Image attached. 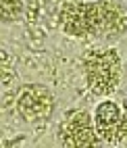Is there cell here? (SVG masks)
Segmentation results:
<instances>
[{
  "instance_id": "2",
  "label": "cell",
  "mask_w": 127,
  "mask_h": 148,
  "mask_svg": "<svg viewBox=\"0 0 127 148\" xmlns=\"http://www.w3.org/2000/svg\"><path fill=\"white\" fill-rule=\"evenodd\" d=\"M83 73L94 94H111L121 79V58L113 48H96L83 56Z\"/></svg>"
},
{
  "instance_id": "7",
  "label": "cell",
  "mask_w": 127,
  "mask_h": 148,
  "mask_svg": "<svg viewBox=\"0 0 127 148\" xmlns=\"http://www.w3.org/2000/svg\"><path fill=\"white\" fill-rule=\"evenodd\" d=\"M123 142L127 144V111H125V127H123Z\"/></svg>"
},
{
  "instance_id": "5",
  "label": "cell",
  "mask_w": 127,
  "mask_h": 148,
  "mask_svg": "<svg viewBox=\"0 0 127 148\" xmlns=\"http://www.w3.org/2000/svg\"><path fill=\"white\" fill-rule=\"evenodd\" d=\"M94 127L100 140L106 142H123V127H125V113L115 102H102L96 108Z\"/></svg>"
},
{
  "instance_id": "6",
  "label": "cell",
  "mask_w": 127,
  "mask_h": 148,
  "mask_svg": "<svg viewBox=\"0 0 127 148\" xmlns=\"http://www.w3.org/2000/svg\"><path fill=\"white\" fill-rule=\"evenodd\" d=\"M21 15V0H2V19L13 21Z\"/></svg>"
},
{
  "instance_id": "8",
  "label": "cell",
  "mask_w": 127,
  "mask_h": 148,
  "mask_svg": "<svg viewBox=\"0 0 127 148\" xmlns=\"http://www.w3.org/2000/svg\"><path fill=\"white\" fill-rule=\"evenodd\" d=\"M4 148H11V146H8V144H4Z\"/></svg>"
},
{
  "instance_id": "1",
  "label": "cell",
  "mask_w": 127,
  "mask_h": 148,
  "mask_svg": "<svg viewBox=\"0 0 127 148\" xmlns=\"http://www.w3.org/2000/svg\"><path fill=\"white\" fill-rule=\"evenodd\" d=\"M63 29L75 38H100L125 32L127 17L109 2H71L61 13Z\"/></svg>"
},
{
  "instance_id": "4",
  "label": "cell",
  "mask_w": 127,
  "mask_h": 148,
  "mask_svg": "<svg viewBox=\"0 0 127 148\" xmlns=\"http://www.w3.org/2000/svg\"><path fill=\"white\" fill-rule=\"evenodd\" d=\"M17 108L23 119L27 121H42L54 108L52 94L42 86H25L17 98Z\"/></svg>"
},
{
  "instance_id": "3",
  "label": "cell",
  "mask_w": 127,
  "mask_h": 148,
  "mask_svg": "<svg viewBox=\"0 0 127 148\" xmlns=\"http://www.w3.org/2000/svg\"><path fill=\"white\" fill-rule=\"evenodd\" d=\"M63 148H100V136L85 111L73 113L61 130Z\"/></svg>"
}]
</instances>
